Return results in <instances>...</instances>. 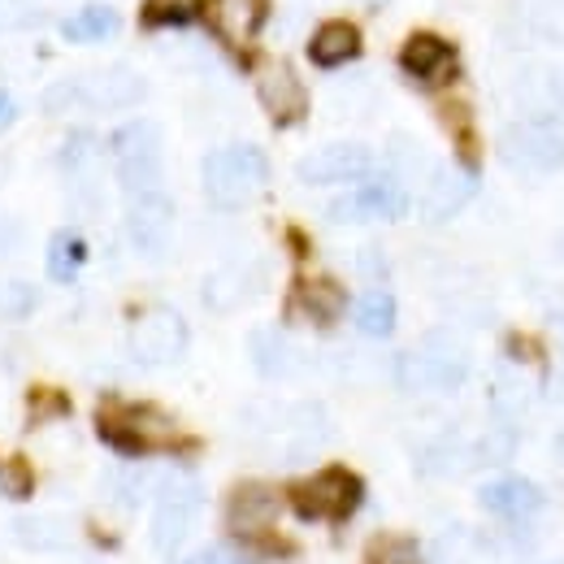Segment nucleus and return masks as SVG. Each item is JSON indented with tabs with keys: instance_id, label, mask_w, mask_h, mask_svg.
<instances>
[{
	"instance_id": "28",
	"label": "nucleus",
	"mask_w": 564,
	"mask_h": 564,
	"mask_svg": "<svg viewBox=\"0 0 564 564\" xmlns=\"http://www.w3.org/2000/svg\"><path fill=\"white\" fill-rule=\"evenodd\" d=\"M192 564H248L239 552H230V547H209V552H200Z\"/></svg>"
},
{
	"instance_id": "12",
	"label": "nucleus",
	"mask_w": 564,
	"mask_h": 564,
	"mask_svg": "<svg viewBox=\"0 0 564 564\" xmlns=\"http://www.w3.org/2000/svg\"><path fill=\"white\" fill-rule=\"evenodd\" d=\"M274 517H279V495L270 491V487L248 482V487H239V491L230 495L226 525H230L235 539H243V543H261V539L270 534Z\"/></svg>"
},
{
	"instance_id": "22",
	"label": "nucleus",
	"mask_w": 564,
	"mask_h": 564,
	"mask_svg": "<svg viewBox=\"0 0 564 564\" xmlns=\"http://www.w3.org/2000/svg\"><path fill=\"white\" fill-rule=\"evenodd\" d=\"M356 326L369 339H387L395 330V300L387 291H365L356 304Z\"/></svg>"
},
{
	"instance_id": "8",
	"label": "nucleus",
	"mask_w": 564,
	"mask_h": 564,
	"mask_svg": "<svg viewBox=\"0 0 564 564\" xmlns=\"http://www.w3.org/2000/svg\"><path fill=\"white\" fill-rule=\"evenodd\" d=\"M503 161L525 174H552L564 161V140L552 122H517L503 131Z\"/></svg>"
},
{
	"instance_id": "16",
	"label": "nucleus",
	"mask_w": 564,
	"mask_h": 564,
	"mask_svg": "<svg viewBox=\"0 0 564 564\" xmlns=\"http://www.w3.org/2000/svg\"><path fill=\"white\" fill-rule=\"evenodd\" d=\"M213 22L235 48H243L265 26V0H213Z\"/></svg>"
},
{
	"instance_id": "13",
	"label": "nucleus",
	"mask_w": 564,
	"mask_h": 564,
	"mask_svg": "<svg viewBox=\"0 0 564 564\" xmlns=\"http://www.w3.org/2000/svg\"><path fill=\"white\" fill-rule=\"evenodd\" d=\"M257 96H261L265 113H270L279 127H291V122H300V118H304V109H308L304 83L295 78V70H291L286 62H274V66H265V70H261Z\"/></svg>"
},
{
	"instance_id": "32",
	"label": "nucleus",
	"mask_w": 564,
	"mask_h": 564,
	"mask_svg": "<svg viewBox=\"0 0 564 564\" xmlns=\"http://www.w3.org/2000/svg\"><path fill=\"white\" fill-rule=\"evenodd\" d=\"M556 395L564 400V365H561V373H556Z\"/></svg>"
},
{
	"instance_id": "19",
	"label": "nucleus",
	"mask_w": 564,
	"mask_h": 564,
	"mask_svg": "<svg viewBox=\"0 0 564 564\" xmlns=\"http://www.w3.org/2000/svg\"><path fill=\"white\" fill-rule=\"evenodd\" d=\"M78 87V100H91L100 109H118V105H131L143 96V83L135 74H122V70H109L100 78H87V83H74Z\"/></svg>"
},
{
	"instance_id": "5",
	"label": "nucleus",
	"mask_w": 564,
	"mask_h": 564,
	"mask_svg": "<svg viewBox=\"0 0 564 564\" xmlns=\"http://www.w3.org/2000/svg\"><path fill=\"white\" fill-rule=\"evenodd\" d=\"M465 373L469 360L452 339H425L417 352L400 356V382L409 391H456Z\"/></svg>"
},
{
	"instance_id": "10",
	"label": "nucleus",
	"mask_w": 564,
	"mask_h": 564,
	"mask_svg": "<svg viewBox=\"0 0 564 564\" xmlns=\"http://www.w3.org/2000/svg\"><path fill=\"white\" fill-rule=\"evenodd\" d=\"M369 170H373V156H369V148H365V143H326V148L308 152V156L295 165L300 183H308V187H339V183H356V178H365Z\"/></svg>"
},
{
	"instance_id": "14",
	"label": "nucleus",
	"mask_w": 564,
	"mask_h": 564,
	"mask_svg": "<svg viewBox=\"0 0 564 564\" xmlns=\"http://www.w3.org/2000/svg\"><path fill=\"white\" fill-rule=\"evenodd\" d=\"M478 499L491 517L503 521H530L534 512H543V491L530 478H495L478 491Z\"/></svg>"
},
{
	"instance_id": "20",
	"label": "nucleus",
	"mask_w": 564,
	"mask_h": 564,
	"mask_svg": "<svg viewBox=\"0 0 564 564\" xmlns=\"http://www.w3.org/2000/svg\"><path fill=\"white\" fill-rule=\"evenodd\" d=\"M356 53H360V31L352 22H326L308 44V57L317 66H344V62H352Z\"/></svg>"
},
{
	"instance_id": "11",
	"label": "nucleus",
	"mask_w": 564,
	"mask_h": 564,
	"mask_svg": "<svg viewBox=\"0 0 564 564\" xmlns=\"http://www.w3.org/2000/svg\"><path fill=\"white\" fill-rule=\"evenodd\" d=\"M127 235H131V243L140 248L143 257H165L170 235H174V205L161 192L135 196L131 213H127Z\"/></svg>"
},
{
	"instance_id": "21",
	"label": "nucleus",
	"mask_w": 564,
	"mask_h": 564,
	"mask_svg": "<svg viewBox=\"0 0 564 564\" xmlns=\"http://www.w3.org/2000/svg\"><path fill=\"white\" fill-rule=\"evenodd\" d=\"M118 13L109 9V4H87V9H78V13H70L66 18V40H74V44H96V40H109L113 31H118Z\"/></svg>"
},
{
	"instance_id": "26",
	"label": "nucleus",
	"mask_w": 564,
	"mask_h": 564,
	"mask_svg": "<svg viewBox=\"0 0 564 564\" xmlns=\"http://www.w3.org/2000/svg\"><path fill=\"white\" fill-rule=\"evenodd\" d=\"M252 352H257V365H261L265 373H282L286 344H282L279 335H257V339H252Z\"/></svg>"
},
{
	"instance_id": "33",
	"label": "nucleus",
	"mask_w": 564,
	"mask_h": 564,
	"mask_svg": "<svg viewBox=\"0 0 564 564\" xmlns=\"http://www.w3.org/2000/svg\"><path fill=\"white\" fill-rule=\"evenodd\" d=\"M556 452H561V460H564V434L556 438Z\"/></svg>"
},
{
	"instance_id": "4",
	"label": "nucleus",
	"mask_w": 564,
	"mask_h": 564,
	"mask_svg": "<svg viewBox=\"0 0 564 564\" xmlns=\"http://www.w3.org/2000/svg\"><path fill=\"white\" fill-rule=\"evenodd\" d=\"M200 512V487L192 478H165L161 495H156V512H152V547L161 556H174Z\"/></svg>"
},
{
	"instance_id": "2",
	"label": "nucleus",
	"mask_w": 564,
	"mask_h": 564,
	"mask_svg": "<svg viewBox=\"0 0 564 564\" xmlns=\"http://www.w3.org/2000/svg\"><path fill=\"white\" fill-rule=\"evenodd\" d=\"M365 499V487L352 469H322L291 487V503L304 521H348Z\"/></svg>"
},
{
	"instance_id": "18",
	"label": "nucleus",
	"mask_w": 564,
	"mask_h": 564,
	"mask_svg": "<svg viewBox=\"0 0 564 564\" xmlns=\"http://www.w3.org/2000/svg\"><path fill=\"white\" fill-rule=\"evenodd\" d=\"M295 304H300V313L308 317V322H317V326H330V322H339V313H344V286L330 279H308L295 286Z\"/></svg>"
},
{
	"instance_id": "15",
	"label": "nucleus",
	"mask_w": 564,
	"mask_h": 564,
	"mask_svg": "<svg viewBox=\"0 0 564 564\" xmlns=\"http://www.w3.org/2000/svg\"><path fill=\"white\" fill-rule=\"evenodd\" d=\"M474 187H478L474 174H465V170H438V174L430 178V187H425V205H422L425 217H430V221L456 217V213L474 200Z\"/></svg>"
},
{
	"instance_id": "25",
	"label": "nucleus",
	"mask_w": 564,
	"mask_h": 564,
	"mask_svg": "<svg viewBox=\"0 0 564 564\" xmlns=\"http://www.w3.org/2000/svg\"><path fill=\"white\" fill-rule=\"evenodd\" d=\"M13 534H18L26 547H35V552L66 547V530H62V525H53V521H18V525H13Z\"/></svg>"
},
{
	"instance_id": "7",
	"label": "nucleus",
	"mask_w": 564,
	"mask_h": 564,
	"mask_svg": "<svg viewBox=\"0 0 564 564\" xmlns=\"http://www.w3.org/2000/svg\"><path fill=\"white\" fill-rule=\"evenodd\" d=\"M404 213H409V192L395 178H369L365 187H352L339 200H330L326 217L356 226V221H395Z\"/></svg>"
},
{
	"instance_id": "31",
	"label": "nucleus",
	"mask_w": 564,
	"mask_h": 564,
	"mask_svg": "<svg viewBox=\"0 0 564 564\" xmlns=\"http://www.w3.org/2000/svg\"><path fill=\"white\" fill-rule=\"evenodd\" d=\"M9 243H13V226H9V221H4V217H0V252H4V248H9Z\"/></svg>"
},
{
	"instance_id": "27",
	"label": "nucleus",
	"mask_w": 564,
	"mask_h": 564,
	"mask_svg": "<svg viewBox=\"0 0 564 564\" xmlns=\"http://www.w3.org/2000/svg\"><path fill=\"white\" fill-rule=\"evenodd\" d=\"M0 487H4V495H13V499H26L31 495V469H26V460H9L4 474H0Z\"/></svg>"
},
{
	"instance_id": "30",
	"label": "nucleus",
	"mask_w": 564,
	"mask_h": 564,
	"mask_svg": "<svg viewBox=\"0 0 564 564\" xmlns=\"http://www.w3.org/2000/svg\"><path fill=\"white\" fill-rule=\"evenodd\" d=\"M18 22V0H0V31Z\"/></svg>"
},
{
	"instance_id": "29",
	"label": "nucleus",
	"mask_w": 564,
	"mask_h": 564,
	"mask_svg": "<svg viewBox=\"0 0 564 564\" xmlns=\"http://www.w3.org/2000/svg\"><path fill=\"white\" fill-rule=\"evenodd\" d=\"M13 118H18V105H13V100H9L4 91H0V131H4V127H9Z\"/></svg>"
},
{
	"instance_id": "24",
	"label": "nucleus",
	"mask_w": 564,
	"mask_h": 564,
	"mask_svg": "<svg viewBox=\"0 0 564 564\" xmlns=\"http://www.w3.org/2000/svg\"><path fill=\"white\" fill-rule=\"evenodd\" d=\"M200 18V0H148L143 22L148 26H187Z\"/></svg>"
},
{
	"instance_id": "23",
	"label": "nucleus",
	"mask_w": 564,
	"mask_h": 564,
	"mask_svg": "<svg viewBox=\"0 0 564 564\" xmlns=\"http://www.w3.org/2000/svg\"><path fill=\"white\" fill-rule=\"evenodd\" d=\"M87 261V243L78 230H57L53 243H48V274L57 282H70Z\"/></svg>"
},
{
	"instance_id": "6",
	"label": "nucleus",
	"mask_w": 564,
	"mask_h": 564,
	"mask_svg": "<svg viewBox=\"0 0 564 564\" xmlns=\"http://www.w3.org/2000/svg\"><path fill=\"white\" fill-rule=\"evenodd\" d=\"M127 352L140 365H170V360H178V356L187 352V322H183V313H174L165 304L140 313L131 335H127Z\"/></svg>"
},
{
	"instance_id": "17",
	"label": "nucleus",
	"mask_w": 564,
	"mask_h": 564,
	"mask_svg": "<svg viewBox=\"0 0 564 564\" xmlns=\"http://www.w3.org/2000/svg\"><path fill=\"white\" fill-rule=\"evenodd\" d=\"M400 62H404V70L413 74V78H422V83H443L447 74L456 70V53L438 35H413L404 44Z\"/></svg>"
},
{
	"instance_id": "9",
	"label": "nucleus",
	"mask_w": 564,
	"mask_h": 564,
	"mask_svg": "<svg viewBox=\"0 0 564 564\" xmlns=\"http://www.w3.org/2000/svg\"><path fill=\"white\" fill-rule=\"evenodd\" d=\"M100 434L122 452H148V447H165L174 438V425L156 409H148V404H135V409L109 404L100 413Z\"/></svg>"
},
{
	"instance_id": "1",
	"label": "nucleus",
	"mask_w": 564,
	"mask_h": 564,
	"mask_svg": "<svg viewBox=\"0 0 564 564\" xmlns=\"http://www.w3.org/2000/svg\"><path fill=\"white\" fill-rule=\"evenodd\" d=\"M270 183V161L257 143H226L205 156V196L217 209H243Z\"/></svg>"
},
{
	"instance_id": "3",
	"label": "nucleus",
	"mask_w": 564,
	"mask_h": 564,
	"mask_svg": "<svg viewBox=\"0 0 564 564\" xmlns=\"http://www.w3.org/2000/svg\"><path fill=\"white\" fill-rule=\"evenodd\" d=\"M113 156H118V183L143 196V192H156V178H161V131L152 122H127L113 131Z\"/></svg>"
}]
</instances>
